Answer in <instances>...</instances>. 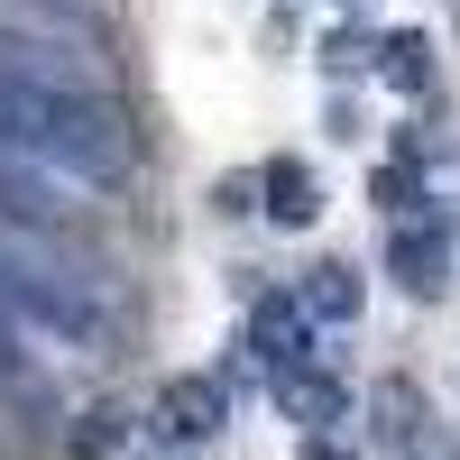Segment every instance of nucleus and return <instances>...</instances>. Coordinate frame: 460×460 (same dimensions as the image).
<instances>
[{"mask_svg":"<svg viewBox=\"0 0 460 460\" xmlns=\"http://www.w3.org/2000/svg\"><path fill=\"white\" fill-rule=\"evenodd\" d=\"M129 433H138V424H129L120 405H93V414H74L65 451H74V460H111V451H129Z\"/></svg>","mask_w":460,"mask_h":460,"instance_id":"nucleus-11","label":"nucleus"},{"mask_svg":"<svg viewBox=\"0 0 460 460\" xmlns=\"http://www.w3.org/2000/svg\"><path fill=\"white\" fill-rule=\"evenodd\" d=\"M212 203H221V212H258V175H221Z\"/></svg>","mask_w":460,"mask_h":460,"instance_id":"nucleus-14","label":"nucleus"},{"mask_svg":"<svg viewBox=\"0 0 460 460\" xmlns=\"http://www.w3.org/2000/svg\"><path fill=\"white\" fill-rule=\"evenodd\" d=\"M258 212L277 221V230H314L323 221V184L304 157H277V166H258Z\"/></svg>","mask_w":460,"mask_h":460,"instance_id":"nucleus-7","label":"nucleus"},{"mask_svg":"<svg viewBox=\"0 0 460 460\" xmlns=\"http://www.w3.org/2000/svg\"><path fill=\"white\" fill-rule=\"evenodd\" d=\"M387 277H396L414 304L451 295V230H442V221H396V240H387Z\"/></svg>","mask_w":460,"mask_h":460,"instance_id":"nucleus-4","label":"nucleus"},{"mask_svg":"<svg viewBox=\"0 0 460 460\" xmlns=\"http://www.w3.org/2000/svg\"><path fill=\"white\" fill-rule=\"evenodd\" d=\"M368 433H377V451H433V396L414 387V377H377L368 387Z\"/></svg>","mask_w":460,"mask_h":460,"instance_id":"nucleus-5","label":"nucleus"},{"mask_svg":"<svg viewBox=\"0 0 460 460\" xmlns=\"http://www.w3.org/2000/svg\"><path fill=\"white\" fill-rule=\"evenodd\" d=\"M368 56H377V47H368L359 28H332V37H323V65H332V74H359Z\"/></svg>","mask_w":460,"mask_h":460,"instance_id":"nucleus-13","label":"nucleus"},{"mask_svg":"<svg viewBox=\"0 0 460 460\" xmlns=\"http://www.w3.org/2000/svg\"><path fill=\"white\" fill-rule=\"evenodd\" d=\"M377 74H387L396 93H433V37L424 28H387L377 37V56H368Z\"/></svg>","mask_w":460,"mask_h":460,"instance_id":"nucleus-9","label":"nucleus"},{"mask_svg":"<svg viewBox=\"0 0 460 460\" xmlns=\"http://www.w3.org/2000/svg\"><path fill=\"white\" fill-rule=\"evenodd\" d=\"M277 405L295 414L304 433H341V424H350V387H341L332 368H295V377H277Z\"/></svg>","mask_w":460,"mask_h":460,"instance_id":"nucleus-8","label":"nucleus"},{"mask_svg":"<svg viewBox=\"0 0 460 460\" xmlns=\"http://www.w3.org/2000/svg\"><path fill=\"white\" fill-rule=\"evenodd\" d=\"M0 405H47V359L19 332H0Z\"/></svg>","mask_w":460,"mask_h":460,"instance_id":"nucleus-10","label":"nucleus"},{"mask_svg":"<svg viewBox=\"0 0 460 460\" xmlns=\"http://www.w3.org/2000/svg\"><path fill=\"white\" fill-rule=\"evenodd\" d=\"M0 147L19 166H37L65 194H120L138 175V138H129V111L102 102V93H28V84H0Z\"/></svg>","mask_w":460,"mask_h":460,"instance_id":"nucleus-1","label":"nucleus"},{"mask_svg":"<svg viewBox=\"0 0 460 460\" xmlns=\"http://www.w3.org/2000/svg\"><path fill=\"white\" fill-rule=\"evenodd\" d=\"M221 424H230V387L221 377H166L157 405H147V433H157L166 451H203Z\"/></svg>","mask_w":460,"mask_h":460,"instance_id":"nucleus-2","label":"nucleus"},{"mask_svg":"<svg viewBox=\"0 0 460 460\" xmlns=\"http://www.w3.org/2000/svg\"><path fill=\"white\" fill-rule=\"evenodd\" d=\"M359 304H368V277L350 258H314L304 286H295V314L304 323H359Z\"/></svg>","mask_w":460,"mask_h":460,"instance_id":"nucleus-6","label":"nucleus"},{"mask_svg":"<svg viewBox=\"0 0 460 460\" xmlns=\"http://www.w3.org/2000/svg\"><path fill=\"white\" fill-rule=\"evenodd\" d=\"M368 194L387 203L396 221H414V203H433V184H424V166H405V157H387V166L368 175Z\"/></svg>","mask_w":460,"mask_h":460,"instance_id":"nucleus-12","label":"nucleus"},{"mask_svg":"<svg viewBox=\"0 0 460 460\" xmlns=\"http://www.w3.org/2000/svg\"><path fill=\"white\" fill-rule=\"evenodd\" d=\"M304 341H314V323L295 314V295H258V304H249V332H240V350H249L267 377H295V368H314V350H304Z\"/></svg>","mask_w":460,"mask_h":460,"instance_id":"nucleus-3","label":"nucleus"},{"mask_svg":"<svg viewBox=\"0 0 460 460\" xmlns=\"http://www.w3.org/2000/svg\"><path fill=\"white\" fill-rule=\"evenodd\" d=\"M304 460H350V442H332V433H314V442H304Z\"/></svg>","mask_w":460,"mask_h":460,"instance_id":"nucleus-15","label":"nucleus"}]
</instances>
